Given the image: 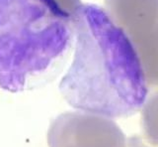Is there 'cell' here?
Returning <instances> with one entry per match:
<instances>
[{"label":"cell","instance_id":"cell-1","mask_svg":"<svg viewBox=\"0 0 158 147\" xmlns=\"http://www.w3.org/2000/svg\"><path fill=\"white\" fill-rule=\"evenodd\" d=\"M75 50L59 91L77 110L108 118L128 117L144 106L147 80L126 32L105 9L82 4L72 16Z\"/></svg>","mask_w":158,"mask_h":147},{"label":"cell","instance_id":"cell-2","mask_svg":"<svg viewBox=\"0 0 158 147\" xmlns=\"http://www.w3.org/2000/svg\"><path fill=\"white\" fill-rule=\"evenodd\" d=\"M73 37L56 0H0V89L20 92L46 81Z\"/></svg>","mask_w":158,"mask_h":147},{"label":"cell","instance_id":"cell-3","mask_svg":"<svg viewBox=\"0 0 158 147\" xmlns=\"http://www.w3.org/2000/svg\"><path fill=\"white\" fill-rule=\"evenodd\" d=\"M140 58L147 82L158 87V1L123 27Z\"/></svg>","mask_w":158,"mask_h":147},{"label":"cell","instance_id":"cell-4","mask_svg":"<svg viewBox=\"0 0 158 147\" xmlns=\"http://www.w3.org/2000/svg\"><path fill=\"white\" fill-rule=\"evenodd\" d=\"M56 2L71 17L78 10V8L83 4L81 0H56Z\"/></svg>","mask_w":158,"mask_h":147}]
</instances>
